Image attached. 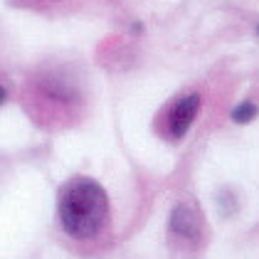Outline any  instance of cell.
Here are the masks:
<instances>
[{
	"mask_svg": "<svg viewBox=\"0 0 259 259\" xmlns=\"http://www.w3.org/2000/svg\"><path fill=\"white\" fill-rule=\"evenodd\" d=\"M60 222L67 235L87 239L99 232L109 212V198L97 180L72 178L60 190Z\"/></svg>",
	"mask_w": 259,
	"mask_h": 259,
	"instance_id": "cell-1",
	"label": "cell"
},
{
	"mask_svg": "<svg viewBox=\"0 0 259 259\" xmlns=\"http://www.w3.org/2000/svg\"><path fill=\"white\" fill-rule=\"evenodd\" d=\"M200 111V97L198 94H185L176 101L170 116H168V134L170 139H183L188 134V128L193 126V121Z\"/></svg>",
	"mask_w": 259,
	"mask_h": 259,
	"instance_id": "cell-2",
	"label": "cell"
},
{
	"mask_svg": "<svg viewBox=\"0 0 259 259\" xmlns=\"http://www.w3.org/2000/svg\"><path fill=\"white\" fill-rule=\"evenodd\" d=\"M170 230L180 235V237H195L200 230V222H198V215L188 207V205H176L173 212H170V220H168Z\"/></svg>",
	"mask_w": 259,
	"mask_h": 259,
	"instance_id": "cell-3",
	"label": "cell"
},
{
	"mask_svg": "<svg viewBox=\"0 0 259 259\" xmlns=\"http://www.w3.org/2000/svg\"><path fill=\"white\" fill-rule=\"evenodd\" d=\"M259 114V106L254 101H242L237 104L235 109H232V121L235 123H249V121H254Z\"/></svg>",
	"mask_w": 259,
	"mask_h": 259,
	"instance_id": "cell-4",
	"label": "cell"
},
{
	"mask_svg": "<svg viewBox=\"0 0 259 259\" xmlns=\"http://www.w3.org/2000/svg\"><path fill=\"white\" fill-rule=\"evenodd\" d=\"M257 35H259V25H257Z\"/></svg>",
	"mask_w": 259,
	"mask_h": 259,
	"instance_id": "cell-5",
	"label": "cell"
}]
</instances>
